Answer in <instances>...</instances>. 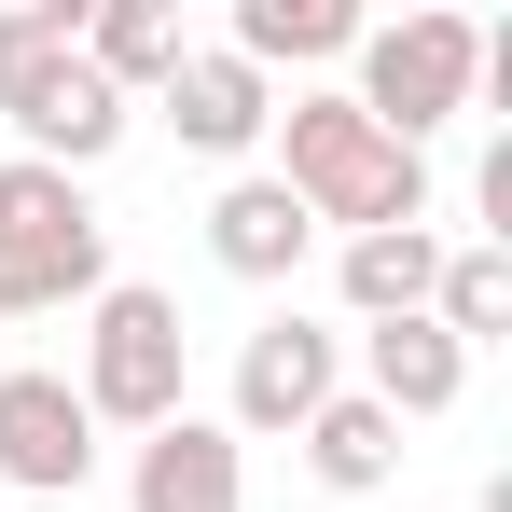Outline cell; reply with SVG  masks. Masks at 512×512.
<instances>
[{"label": "cell", "instance_id": "cell-1", "mask_svg": "<svg viewBox=\"0 0 512 512\" xmlns=\"http://www.w3.org/2000/svg\"><path fill=\"white\" fill-rule=\"evenodd\" d=\"M277 194L305 208V222H333V236H402V222H429V153H402L388 125H360L346 111V84H305L277 97Z\"/></svg>", "mask_w": 512, "mask_h": 512}, {"label": "cell", "instance_id": "cell-2", "mask_svg": "<svg viewBox=\"0 0 512 512\" xmlns=\"http://www.w3.org/2000/svg\"><path fill=\"white\" fill-rule=\"evenodd\" d=\"M111 291V222H97L84 180L0 153V319H42V305H97Z\"/></svg>", "mask_w": 512, "mask_h": 512}, {"label": "cell", "instance_id": "cell-3", "mask_svg": "<svg viewBox=\"0 0 512 512\" xmlns=\"http://www.w3.org/2000/svg\"><path fill=\"white\" fill-rule=\"evenodd\" d=\"M84 416L97 429H167L194 416V333H180V291H139V277H111L84 305Z\"/></svg>", "mask_w": 512, "mask_h": 512}, {"label": "cell", "instance_id": "cell-4", "mask_svg": "<svg viewBox=\"0 0 512 512\" xmlns=\"http://www.w3.org/2000/svg\"><path fill=\"white\" fill-rule=\"evenodd\" d=\"M471 14H443V0H416V14H388V28H360L346 56H360V84H346V111L360 125H388L402 153H429L457 111H471Z\"/></svg>", "mask_w": 512, "mask_h": 512}, {"label": "cell", "instance_id": "cell-5", "mask_svg": "<svg viewBox=\"0 0 512 512\" xmlns=\"http://www.w3.org/2000/svg\"><path fill=\"white\" fill-rule=\"evenodd\" d=\"M333 388H346V333H319L305 305H277V319H263V333L236 346V388H222V429H236V443H291V429L319 416Z\"/></svg>", "mask_w": 512, "mask_h": 512}, {"label": "cell", "instance_id": "cell-6", "mask_svg": "<svg viewBox=\"0 0 512 512\" xmlns=\"http://www.w3.org/2000/svg\"><path fill=\"white\" fill-rule=\"evenodd\" d=\"M84 471H97V416H84V388L70 374H0V485L14 499H84Z\"/></svg>", "mask_w": 512, "mask_h": 512}, {"label": "cell", "instance_id": "cell-7", "mask_svg": "<svg viewBox=\"0 0 512 512\" xmlns=\"http://www.w3.org/2000/svg\"><path fill=\"white\" fill-rule=\"evenodd\" d=\"M153 111L180 125V153H208V167H250V153H263V125H277V84H263L250 56L194 42L167 84H153Z\"/></svg>", "mask_w": 512, "mask_h": 512}, {"label": "cell", "instance_id": "cell-8", "mask_svg": "<svg viewBox=\"0 0 512 512\" xmlns=\"http://www.w3.org/2000/svg\"><path fill=\"white\" fill-rule=\"evenodd\" d=\"M125 512H250V443H236L222 416H167V429H139Z\"/></svg>", "mask_w": 512, "mask_h": 512}, {"label": "cell", "instance_id": "cell-9", "mask_svg": "<svg viewBox=\"0 0 512 512\" xmlns=\"http://www.w3.org/2000/svg\"><path fill=\"white\" fill-rule=\"evenodd\" d=\"M125 125H139V111H125V97L70 56V70H42V84H28L14 153H28V167H56V180H84V167H111V153H125Z\"/></svg>", "mask_w": 512, "mask_h": 512}, {"label": "cell", "instance_id": "cell-10", "mask_svg": "<svg viewBox=\"0 0 512 512\" xmlns=\"http://www.w3.org/2000/svg\"><path fill=\"white\" fill-rule=\"evenodd\" d=\"M457 388H471V346L443 333V319H374L360 333V402L374 416H457Z\"/></svg>", "mask_w": 512, "mask_h": 512}, {"label": "cell", "instance_id": "cell-11", "mask_svg": "<svg viewBox=\"0 0 512 512\" xmlns=\"http://www.w3.org/2000/svg\"><path fill=\"white\" fill-rule=\"evenodd\" d=\"M305 250H319V222H305V208H291V194H277L263 167H236L222 194H208V263H222V277L277 291V277H291Z\"/></svg>", "mask_w": 512, "mask_h": 512}, {"label": "cell", "instance_id": "cell-12", "mask_svg": "<svg viewBox=\"0 0 512 512\" xmlns=\"http://www.w3.org/2000/svg\"><path fill=\"white\" fill-rule=\"evenodd\" d=\"M180 56H194V28H180V0H84V70L111 97H125V111H139V97L167 84Z\"/></svg>", "mask_w": 512, "mask_h": 512}, {"label": "cell", "instance_id": "cell-13", "mask_svg": "<svg viewBox=\"0 0 512 512\" xmlns=\"http://www.w3.org/2000/svg\"><path fill=\"white\" fill-rule=\"evenodd\" d=\"M429 277H443V236H429V222H402V236H346V250H333V291H346L360 333H374V319H429Z\"/></svg>", "mask_w": 512, "mask_h": 512}, {"label": "cell", "instance_id": "cell-14", "mask_svg": "<svg viewBox=\"0 0 512 512\" xmlns=\"http://www.w3.org/2000/svg\"><path fill=\"white\" fill-rule=\"evenodd\" d=\"M291 443H305V471H319L333 499H374V485L402 471V416H374L360 388H333V402H319V416L291 429Z\"/></svg>", "mask_w": 512, "mask_h": 512}, {"label": "cell", "instance_id": "cell-15", "mask_svg": "<svg viewBox=\"0 0 512 512\" xmlns=\"http://www.w3.org/2000/svg\"><path fill=\"white\" fill-rule=\"evenodd\" d=\"M346 42H360L346 0H236V42H222V56H250L263 84H277V70H333Z\"/></svg>", "mask_w": 512, "mask_h": 512}, {"label": "cell", "instance_id": "cell-16", "mask_svg": "<svg viewBox=\"0 0 512 512\" xmlns=\"http://www.w3.org/2000/svg\"><path fill=\"white\" fill-rule=\"evenodd\" d=\"M429 319H443L457 346H512V250H485V236H471V250H443Z\"/></svg>", "mask_w": 512, "mask_h": 512}, {"label": "cell", "instance_id": "cell-17", "mask_svg": "<svg viewBox=\"0 0 512 512\" xmlns=\"http://www.w3.org/2000/svg\"><path fill=\"white\" fill-rule=\"evenodd\" d=\"M70 56H84V0H14V14H0V125L28 111L42 70H70Z\"/></svg>", "mask_w": 512, "mask_h": 512}, {"label": "cell", "instance_id": "cell-18", "mask_svg": "<svg viewBox=\"0 0 512 512\" xmlns=\"http://www.w3.org/2000/svg\"><path fill=\"white\" fill-rule=\"evenodd\" d=\"M0 512H84V499H0Z\"/></svg>", "mask_w": 512, "mask_h": 512}]
</instances>
